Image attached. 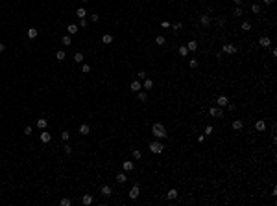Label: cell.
I'll return each instance as SVG.
<instances>
[{
    "mask_svg": "<svg viewBox=\"0 0 277 206\" xmlns=\"http://www.w3.org/2000/svg\"><path fill=\"white\" fill-rule=\"evenodd\" d=\"M273 2V0H264V4H272Z\"/></svg>",
    "mask_w": 277,
    "mask_h": 206,
    "instance_id": "51",
    "label": "cell"
},
{
    "mask_svg": "<svg viewBox=\"0 0 277 206\" xmlns=\"http://www.w3.org/2000/svg\"><path fill=\"white\" fill-rule=\"evenodd\" d=\"M63 147H65V153H72V147L69 146V143H65V146H63Z\"/></svg>",
    "mask_w": 277,
    "mask_h": 206,
    "instance_id": "43",
    "label": "cell"
},
{
    "mask_svg": "<svg viewBox=\"0 0 277 206\" xmlns=\"http://www.w3.org/2000/svg\"><path fill=\"white\" fill-rule=\"evenodd\" d=\"M242 127H244L242 120H235V121H233V129H235V131H242Z\"/></svg>",
    "mask_w": 277,
    "mask_h": 206,
    "instance_id": "12",
    "label": "cell"
},
{
    "mask_svg": "<svg viewBox=\"0 0 277 206\" xmlns=\"http://www.w3.org/2000/svg\"><path fill=\"white\" fill-rule=\"evenodd\" d=\"M255 129H257V131H264V129H266V121H264V120H259L257 123H255Z\"/></svg>",
    "mask_w": 277,
    "mask_h": 206,
    "instance_id": "13",
    "label": "cell"
},
{
    "mask_svg": "<svg viewBox=\"0 0 277 206\" xmlns=\"http://www.w3.org/2000/svg\"><path fill=\"white\" fill-rule=\"evenodd\" d=\"M166 197H168L170 201H174V199H177V190H168V193H166Z\"/></svg>",
    "mask_w": 277,
    "mask_h": 206,
    "instance_id": "18",
    "label": "cell"
},
{
    "mask_svg": "<svg viewBox=\"0 0 277 206\" xmlns=\"http://www.w3.org/2000/svg\"><path fill=\"white\" fill-rule=\"evenodd\" d=\"M216 22H218L220 26H224V24H225V18H224V17H220V18H216Z\"/></svg>",
    "mask_w": 277,
    "mask_h": 206,
    "instance_id": "42",
    "label": "cell"
},
{
    "mask_svg": "<svg viewBox=\"0 0 277 206\" xmlns=\"http://www.w3.org/2000/svg\"><path fill=\"white\" fill-rule=\"evenodd\" d=\"M61 40H63V44H65V46H70V43H72V39H70V35H65V37H63Z\"/></svg>",
    "mask_w": 277,
    "mask_h": 206,
    "instance_id": "24",
    "label": "cell"
},
{
    "mask_svg": "<svg viewBox=\"0 0 277 206\" xmlns=\"http://www.w3.org/2000/svg\"><path fill=\"white\" fill-rule=\"evenodd\" d=\"M24 134H26V136H30V134H32V127H30V125L24 129Z\"/></svg>",
    "mask_w": 277,
    "mask_h": 206,
    "instance_id": "44",
    "label": "cell"
},
{
    "mask_svg": "<svg viewBox=\"0 0 277 206\" xmlns=\"http://www.w3.org/2000/svg\"><path fill=\"white\" fill-rule=\"evenodd\" d=\"M37 35H39V31H37L35 28H30V30H28V39H35Z\"/></svg>",
    "mask_w": 277,
    "mask_h": 206,
    "instance_id": "23",
    "label": "cell"
},
{
    "mask_svg": "<svg viewBox=\"0 0 277 206\" xmlns=\"http://www.w3.org/2000/svg\"><path fill=\"white\" fill-rule=\"evenodd\" d=\"M81 70H83V72H85V74H87V72H89V70H91V66H89V65H83V68H81Z\"/></svg>",
    "mask_w": 277,
    "mask_h": 206,
    "instance_id": "46",
    "label": "cell"
},
{
    "mask_svg": "<svg viewBox=\"0 0 277 206\" xmlns=\"http://www.w3.org/2000/svg\"><path fill=\"white\" fill-rule=\"evenodd\" d=\"M211 133H212V125H207V127H205V134H207V136H209V134H211Z\"/></svg>",
    "mask_w": 277,
    "mask_h": 206,
    "instance_id": "41",
    "label": "cell"
},
{
    "mask_svg": "<svg viewBox=\"0 0 277 206\" xmlns=\"http://www.w3.org/2000/svg\"><path fill=\"white\" fill-rule=\"evenodd\" d=\"M251 30V24L248 22V20H244V22H242V31H249Z\"/></svg>",
    "mask_w": 277,
    "mask_h": 206,
    "instance_id": "27",
    "label": "cell"
},
{
    "mask_svg": "<svg viewBox=\"0 0 277 206\" xmlns=\"http://www.w3.org/2000/svg\"><path fill=\"white\" fill-rule=\"evenodd\" d=\"M259 44H261L262 48H268V46L272 44V40H270L268 37H261V39H259Z\"/></svg>",
    "mask_w": 277,
    "mask_h": 206,
    "instance_id": "9",
    "label": "cell"
},
{
    "mask_svg": "<svg viewBox=\"0 0 277 206\" xmlns=\"http://www.w3.org/2000/svg\"><path fill=\"white\" fill-rule=\"evenodd\" d=\"M83 2H89V0H83Z\"/></svg>",
    "mask_w": 277,
    "mask_h": 206,
    "instance_id": "52",
    "label": "cell"
},
{
    "mask_svg": "<svg viewBox=\"0 0 277 206\" xmlns=\"http://www.w3.org/2000/svg\"><path fill=\"white\" fill-rule=\"evenodd\" d=\"M172 28H174V31H179V30L183 28V24H181V22H177V24H174Z\"/></svg>",
    "mask_w": 277,
    "mask_h": 206,
    "instance_id": "39",
    "label": "cell"
},
{
    "mask_svg": "<svg viewBox=\"0 0 277 206\" xmlns=\"http://www.w3.org/2000/svg\"><path fill=\"white\" fill-rule=\"evenodd\" d=\"M140 156H142V153H140V151H137V149H135V151H133V158H137V160H139V158H140Z\"/></svg>",
    "mask_w": 277,
    "mask_h": 206,
    "instance_id": "40",
    "label": "cell"
},
{
    "mask_svg": "<svg viewBox=\"0 0 277 206\" xmlns=\"http://www.w3.org/2000/svg\"><path fill=\"white\" fill-rule=\"evenodd\" d=\"M200 22H201L203 26H209V22H211V17H209V15H201V17H200Z\"/></svg>",
    "mask_w": 277,
    "mask_h": 206,
    "instance_id": "17",
    "label": "cell"
},
{
    "mask_svg": "<svg viewBox=\"0 0 277 206\" xmlns=\"http://www.w3.org/2000/svg\"><path fill=\"white\" fill-rule=\"evenodd\" d=\"M187 48H188L190 52H196V50H198V43H196V40H188V43H187Z\"/></svg>",
    "mask_w": 277,
    "mask_h": 206,
    "instance_id": "11",
    "label": "cell"
},
{
    "mask_svg": "<svg viewBox=\"0 0 277 206\" xmlns=\"http://www.w3.org/2000/svg\"><path fill=\"white\" fill-rule=\"evenodd\" d=\"M61 138H63V140H65V142H67V140L70 138V133H69V131H65V133H61Z\"/></svg>",
    "mask_w": 277,
    "mask_h": 206,
    "instance_id": "35",
    "label": "cell"
},
{
    "mask_svg": "<svg viewBox=\"0 0 277 206\" xmlns=\"http://www.w3.org/2000/svg\"><path fill=\"white\" fill-rule=\"evenodd\" d=\"M163 149H164V146H163V142H159V140H155V142H152V143H150V151H152V153H155V155L163 153Z\"/></svg>",
    "mask_w": 277,
    "mask_h": 206,
    "instance_id": "2",
    "label": "cell"
},
{
    "mask_svg": "<svg viewBox=\"0 0 277 206\" xmlns=\"http://www.w3.org/2000/svg\"><path fill=\"white\" fill-rule=\"evenodd\" d=\"M146 98H148L146 92H139V99H140V101H146Z\"/></svg>",
    "mask_w": 277,
    "mask_h": 206,
    "instance_id": "38",
    "label": "cell"
},
{
    "mask_svg": "<svg viewBox=\"0 0 277 206\" xmlns=\"http://www.w3.org/2000/svg\"><path fill=\"white\" fill-rule=\"evenodd\" d=\"M39 138H41V142H42V143H48V142L52 140V134H50V133H46L45 129H42V133L39 134Z\"/></svg>",
    "mask_w": 277,
    "mask_h": 206,
    "instance_id": "3",
    "label": "cell"
},
{
    "mask_svg": "<svg viewBox=\"0 0 277 206\" xmlns=\"http://www.w3.org/2000/svg\"><path fill=\"white\" fill-rule=\"evenodd\" d=\"M216 103H218V107H225L227 103H229V99H227V96H218Z\"/></svg>",
    "mask_w": 277,
    "mask_h": 206,
    "instance_id": "8",
    "label": "cell"
},
{
    "mask_svg": "<svg viewBox=\"0 0 277 206\" xmlns=\"http://www.w3.org/2000/svg\"><path fill=\"white\" fill-rule=\"evenodd\" d=\"M81 202H83V204H87V206H89V204H91V202H93V195H89V193H85V195H83V197H81Z\"/></svg>",
    "mask_w": 277,
    "mask_h": 206,
    "instance_id": "15",
    "label": "cell"
},
{
    "mask_svg": "<svg viewBox=\"0 0 277 206\" xmlns=\"http://www.w3.org/2000/svg\"><path fill=\"white\" fill-rule=\"evenodd\" d=\"M233 2H235V6H240V4H242V0H233Z\"/></svg>",
    "mask_w": 277,
    "mask_h": 206,
    "instance_id": "49",
    "label": "cell"
},
{
    "mask_svg": "<svg viewBox=\"0 0 277 206\" xmlns=\"http://www.w3.org/2000/svg\"><path fill=\"white\" fill-rule=\"evenodd\" d=\"M164 43H166V40H164V37H161V35H159V37L155 39V44H159V46H163Z\"/></svg>",
    "mask_w": 277,
    "mask_h": 206,
    "instance_id": "31",
    "label": "cell"
},
{
    "mask_svg": "<svg viewBox=\"0 0 277 206\" xmlns=\"http://www.w3.org/2000/svg\"><path fill=\"white\" fill-rule=\"evenodd\" d=\"M222 50H224L225 53H229V55H231V53H235V52H237V46H233V44H229V43H227V44H224V46H222Z\"/></svg>",
    "mask_w": 277,
    "mask_h": 206,
    "instance_id": "4",
    "label": "cell"
},
{
    "mask_svg": "<svg viewBox=\"0 0 277 206\" xmlns=\"http://www.w3.org/2000/svg\"><path fill=\"white\" fill-rule=\"evenodd\" d=\"M102 43H103V44H111V43H113V35L105 33V35L102 37Z\"/></svg>",
    "mask_w": 277,
    "mask_h": 206,
    "instance_id": "16",
    "label": "cell"
},
{
    "mask_svg": "<svg viewBox=\"0 0 277 206\" xmlns=\"http://www.w3.org/2000/svg\"><path fill=\"white\" fill-rule=\"evenodd\" d=\"M74 61H76V63H83V53H81V52H78V53L74 55Z\"/></svg>",
    "mask_w": 277,
    "mask_h": 206,
    "instance_id": "26",
    "label": "cell"
},
{
    "mask_svg": "<svg viewBox=\"0 0 277 206\" xmlns=\"http://www.w3.org/2000/svg\"><path fill=\"white\" fill-rule=\"evenodd\" d=\"M85 15H87V11H85L83 8H78V9H76V17H78V18H85Z\"/></svg>",
    "mask_w": 277,
    "mask_h": 206,
    "instance_id": "21",
    "label": "cell"
},
{
    "mask_svg": "<svg viewBox=\"0 0 277 206\" xmlns=\"http://www.w3.org/2000/svg\"><path fill=\"white\" fill-rule=\"evenodd\" d=\"M209 114H211L212 118H220V116H222V109H220V107H212V109L209 111Z\"/></svg>",
    "mask_w": 277,
    "mask_h": 206,
    "instance_id": "5",
    "label": "cell"
},
{
    "mask_svg": "<svg viewBox=\"0 0 277 206\" xmlns=\"http://www.w3.org/2000/svg\"><path fill=\"white\" fill-rule=\"evenodd\" d=\"M91 20H93V22H98L100 17H98V15H93V17H91Z\"/></svg>",
    "mask_w": 277,
    "mask_h": 206,
    "instance_id": "47",
    "label": "cell"
},
{
    "mask_svg": "<svg viewBox=\"0 0 277 206\" xmlns=\"http://www.w3.org/2000/svg\"><path fill=\"white\" fill-rule=\"evenodd\" d=\"M139 193H140L139 186H133V188L130 190V193H127V195H130V199H137V197H139Z\"/></svg>",
    "mask_w": 277,
    "mask_h": 206,
    "instance_id": "6",
    "label": "cell"
},
{
    "mask_svg": "<svg viewBox=\"0 0 277 206\" xmlns=\"http://www.w3.org/2000/svg\"><path fill=\"white\" fill-rule=\"evenodd\" d=\"M235 15H237V17H242V8H240V6H235Z\"/></svg>",
    "mask_w": 277,
    "mask_h": 206,
    "instance_id": "34",
    "label": "cell"
},
{
    "mask_svg": "<svg viewBox=\"0 0 277 206\" xmlns=\"http://www.w3.org/2000/svg\"><path fill=\"white\" fill-rule=\"evenodd\" d=\"M137 77H139V81H140V79L144 81V79H146V72H142V70H140V72L137 74Z\"/></svg>",
    "mask_w": 277,
    "mask_h": 206,
    "instance_id": "37",
    "label": "cell"
},
{
    "mask_svg": "<svg viewBox=\"0 0 277 206\" xmlns=\"http://www.w3.org/2000/svg\"><path fill=\"white\" fill-rule=\"evenodd\" d=\"M140 88H142L140 81H139V79H133V81H131V90H133V92H139Z\"/></svg>",
    "mask_w": 277,
    "mask_h": 206,
    "instance_id": "7",
    "label": "cell"
},
{
    "mask_svg": "<svg viewBox=\"0 0 277 206\" xmlns=\"http://www.w3.org/2000/svg\"><path fill=\"white\" fill-rule=\"evenodd\" d=\"M72 204V201L69 199V197H65V199H61V206H70Z\"/></svg>",
    "mask_w": 277,
    "mask_h": 206,
    "instance_id": "30",
    "label": "cell"
},
{
    "mask_svg": "<svg viewBox=\"0 0 277 206\" xmlns=\"http://www.w3.org/2000/svg\"><path fill=\"white\" fill-rule=\"evenodd\" d=\"M46 125H48V121H46V118H41V120L37 121V127H39V129H46Z\"/></svg>",
    "mask_w": 277,
    "mask_h": 206,
    "instance_id": "19",
    "label": "cell"
},
{
    "mask_svg": "<svg viewBox=\"0 0 277 206\" xmlns=\"http://www.w3.org/2000/svg\"><path fill=\"white\" fill-rule=\"evenodd\" d=\"M56 59L63 61V59H65V52H63V50H57V53H56Z\"/></svg>",
    "mask_w": 277,
    "mask_h": 206,
    "instance_id": "29",
    "label": "cell"
},
{
    "mask_svg": "<svg viewBox=\"0 0 277 206\" xmlns=\"http://www.w3.org/2000/svg\"><path fill=\"white\" fill-rule=\"evenodd\" d=\"M116 180H118V182H126V180H127L126 173H118V175H116Z\"/></svg>",
    "mask_w": 277,
    "mask_h": 206,
    "instance_id": "28",
    "label": "cell"
},
{
    "mask_svg": "<svg viewBox=\"0 0 277 206\" xmlns=\"http://www.w3.org/2000/svg\"><path fill=\"white\" fill-rule=\"evenodd\" d=\"M102 193H103V195H111V193H113L111 186H103V188H102Z\"/></svg>",
    "mask_w": 277,
    "mask_h": 206,
    "instance_id": "25",
    "label": "cell"
},
{
    "mask_svg": "<svg viewBox=\"0 0 277 206\" xmlns=\"http://www.w3.org/2000/svg\"><path fill=\"white\" fill-rule=\"evenodd\" d=\"M153 87V81L152 79H144V83H142V88H146V90H150Z\"/></svg>",
    "mask_w": 277,
    "mask_h": 206,
    "instance_id": "20",
    "label": "cell"
},
{
    "mask_svg": "<svg viewBox=\"0 0 277 206\" xmlns=\"http://www.w3.org/2000/svg\"><path fill=\"white\" fill-rule=\"evenodd\" d=\"M251 11H253V13H261V6H259V4H253V6H251Z\"/></svg>",
    "mask_w": 277,
    "mask_h": 206,
    "instance_id": "32",
    "label": "cell"
},
{
    "mask_svg": "<svg viewBox=\"0 0 277 206\" xmlns=\"http://www.w3.org/2000/svg\"><path fill=\"white\" fill-rule=\"evenodd\" d=\"M122 168H124L126 171H133L135 164H133V162H130V160H126V162H122Z\"/></svg>",
    "mask_w": 277,
    "mask_h": 206,
    "instance_id": "10",
    "label": "cell"
},
{
    "mask_svg": "<svg viewBox=\"0 0 277 206\" xmlns=\"http://www.w3.org/2000/svg\"><path fill=\"white\" fill-rule=\"evenodd\" d=\"M179 53H181V55H187V53H188V48H187V46H181V48H179Z\"/></svg>",
    "mask_w": 277,
    "mask_h": 206,
    "instance_id": "36",
    "label": "cell"
},
{
    "mask_svg": "<svg viewBox=\"0 0 277 206\" xmlns=\"http://www.w3.org/2000/svg\"><path fill=\"white\" fill-rule=\"evenodd\" d=\"M67 31H69V35H76V33H78V26H76V24H70V26L67 28Z\"/></svg>",
    "mask_w": 277,
    "mask_h": 206,
    "instance_id": "22",
    "label": "cell"
},
{
    "mask_svg": "<svg viewBox=\"0 0 277 206\" xmlns=\"http://www.w3.org/2000/svg\"><path fill=\"white\" fill-rule=\"evenodd\" d=\"M6 50V44H2V43H0V52H4Z\"/></svg>",
    "mask_w": 277,
    "mask_h": 206,
    "instance_id": "50",
    "label": "cell"
},
{
    "mask_svg": "<svg viewBox=\"0 0 277 206\" xmlns=\"http://www.w3.org/2000/svg\"><path fill=\"white\" fill-rule=\"evenodd\" d=\"M152 134L157 140H163V138H166V127L163 125V123H155V125L152 127Z\"/></svg>",
    "mask_w": 277,
    "mask_h": 206,
    "instance_id": "1",
    "label": "cell"
},
{
    "mask_svg": "<svg viewBox=\"0 0 277 206\" xmlns=\"http://www.w3.org/2000/svg\"><path fill=\"white\" fill-rule=\"evenodd\" d=\"M79 26H81V28H85V26H87V20L81 18V20H79Z\"/></svg>",
    "mask_w": 277,
    "mask_h": 206,
    "instance_id": "45",
    "label": "cell"
},
{
    "mask_svg": "<svg viewBox=\"0 0 277 206\" xmlns=\"http://www.w3.org/2000/svg\"><path fill=\"white\" fill-rule=\"evenodd\" d=\"M89 131H91V129H89L87 123H81V125H79V134H83V136H85V134H89Z\"/></svg>",
    "mask_w": 277,
    "mask_h": 206,
    "instance_id": "14",
    "label": "cell"
},
{
    "mask_svg": "<svg viewBox=\"0 0 277 206\" xmlns=\"http://www.w3.org/2000/svg\"><path fill=\"white\" fill-rule=\"evenodd\" d=\"M188 66H190V68H196V66H198V61H196V59H190V61H188Z\"/></svg>",
    "mask_w": 277,
    "mask_h": 206,
    "instance_id": "33",
    "label": "cell"
},
{
    "mask_svg": "<svg viewBox=\"0 0 277 206\" xmlns=\"http://www.w3.org/2000/svg\"><path fill=\"white\" fill-rule=\"evenodd\" d=\"M161 26H163V28H170V22H166V20H163V22H161Z\"/></svg>",
    "mask_w": 277,
    "mask_h": 206,
    "instance_id": "48",
    "label": "cell"
}]
</instances>
